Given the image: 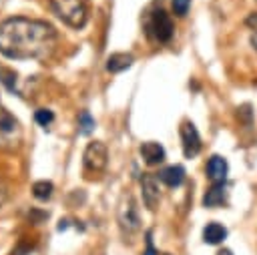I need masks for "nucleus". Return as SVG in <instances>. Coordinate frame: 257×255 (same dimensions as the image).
<instances>
[{
    "mask_svg": "<svg viewBox=\"0 0 257 255\" xmlns=\"http://www.w3.org/2000/svg\"><path fill=\"white\" fill-rule=\"evenodd\" d=\"M54 14L72 28H82L86 24V4L84 0H50Z\"/></svg>",
    "mask_w": 257,
    "mask_h": 255,
    "instance_id": "7ed1b4c3",
    "label": "nucleus"
},
{
    "mask_svg": "<svg viewBox=\"0 0 257 255\" xmlns=\"http://www.w3.org/2000/svg\"><path fill=\"white\" fill-rule=\"evenodd\" d=\"M181 141H183V153L187 159H193L199 155L201 151V137L199 131L195 129V124L191 120H185L181 124Z\"/></svg>",
    "mask_w": 257,
    "mask_h": 255,
    "instance_id": "423d86ee",
    "label": "nucleus"
},
{
    "mask_svg": "<svg viewBox=\"0 0 257 255\" xmlns=\"http://www.w3.org/2000/svg\"><path fill=\"white\" fill-rule=\"evenodd\" d=\"M141 191H143V201L145 205L153 211L157 209L159 205V199H161V193H159V183H157V177L151 175V173H145L141 177Z\"/></svg>",
    "mask_w": 257,
    "mask_h": 255,
    "instance_id": "0eeeda50",
    "label": "nucleus"
},
{
    "mask_svg": "<svg viewBox=\"0 0 257 255\" xmlns=\"http://www.w3.org/2000/svg\"><path fill=\"white\" fill-rule=\"evenodd\" d=\"M153 36L159 40V42H169L173 38V20L171 16L165 12V10H155L153 16H151V24H149Z\"/></svg>",
    "mask_w": 257,
    "mask_h": 255,
    "instance_id": "39448f33",
    "label": "nucleus"
},
{
    "mask_svg": "<svg viewBox=\"0 0 257 255\" xmlns=\"http://www.w3.org/2000/svg\"><path fill=\"white\" fill-rule=\"evenodd\" d=\"M141 157L145 159L147 165H159V163L165 161V149L159 143L149 141V143L141 145Z\"/></svg>",
    "mask_w": 257,
    "mask_h": 255,
    "instance_id": "1a4fd4ad",
    "label": "nucleus"
},
{
    "mask_svg": "<svg viewBox=\"0 0 257 255\" xmlns=\"http://www.w3.org/2000/svg\"><path fill=\"white\" fill-rule=\"evenodd\" d=\"M217 255H233V253H231V251H229V249H223V251H219V253H217Z\"/></svg>",
    "mask_w": 257,
    "mask_h": 255,
    "instance_id": "aec40b11",
    "label": "nucleus"
},
{
    "mask_svg": "<svg viewBox=\"0 0 257 255\" xmlns=\"http://www.w3.org/2000/svg\"><path fill=\"white\" fill-rule=\"evenodd\" d=\"M171 4H173V12L183 18V16H187V12H189L191 0H171Z\"/></svg>",
    "mask_w": 257,
    "mask_h": 255,
    "instance_id": "a211bd4d",
    "label": "nucleus"
},
{
    "mask_svg": "<svg viewBox=\"0 0 257 255\" xmlns=\"http://www.w3.org/2000/svg\"><path fill=\"white\" fill-rule=\"evenodd\" d=\"M225 237H227V229H225L221 223L211 221V223H207L205 229H203V241L209 243V245H219V243H223Z\"/></svg>",
    "mask_w": 257,
    "mask_h": 255,
    "instance_id": "f8f14e48",
    "label": "nucleus"
},
{
    "mask_svg": "<svg viewBox=\"0 0 257 255\" xmlns=\"http://www.w3.org/2000/svg\"><path fill=\"white\" fill-rule=\"evenodd\" d=\"M82 163H84V173L86 175H96L102 173L106 169L108 163V151L106 145L100 141H92L86 145L84 155H82Z\"/></svg>",
    "mask_w": 257,
    "mask_h": 255,
    "instance_id": "20e7f679",
    "label": "nucleus"
},
{
    "mask_svg": "<svg viewBox=\"0 0 257 255\" xmlns=\"http://www.w3.org/2000/svg\"><path fill=\"white\" fill-rule=\"evenodd\" d=\"M78 126H80V133L82 135H90L94 131V118L90 116L88 110H82L78 114Z\"/></svg>",
    "mask_w": 257,
    "mask_h": 255,
    "instance_id": "dca6fc26",
    "label": "nucleus"
},
{
    "mask_svg": "<svg viewBox=\"0 0 257 255\" xmlns=\"http://www.w3.org/2000/svg\"><path fill=\"white\" fill-rule=\"evenodd\" d=\"M227 173H229V165H227L225 157L213 155L207 161V177L211 179V183H225Z\"/></svg>",
    "mask_w": 257,
    "mask_h": 255,
    "instance_id": "6e6552de",
    "label": "nucleus"
},
{
    "mask_svg": "<svg viewBox=\"0 0 257 255\" xmlns=\"http://www.w3.org/2000/svg\"><path fill=\"white\" fill-rule=\"evenodd\" d=\"M52 191H54V185H52L50 181H36V183L32 185V193H34V197L40 199V201L50 199V197H52Z\"/></svg>",
    "mask_w": 257,
    "mask_h": 255,
    "instance_id": "2eb2a0df",
    "label": "nucleus"
},
{
    "mask_svg": "<svg viewBox=\"0 0 257 255\" xmlns=\"http://www.w3.org/2000/svg\"><path fill=\"white\" fill-rule=\"evenodd\" d=\"M159 179L169 187H179L185 181V169L181 165H169L159 173Z\"/></svg>",
    "mask_w": 257,
    "mask_h": 255,
    "instance_id": "9b49d317",
    "label": "nucleus"
},
{
    "mask_svg": "<svg viewBox=\"0 0 257 255\" xmlns=\"http://www.w3.org/2000/svg\"><path fill=\"white\" fill-rule=\"evenodd\" d=\"M133 54H126V52H114L106 58V70L108 72H120V70H126L131 64H133Z\"/></svg>",
    "mask_w": 257,
    "mask_h": 255,
    "instance_id": "ddd939ff",
    "label": "nucleus"
},
{
    "mask_svg": "<svg viewBox=\"0 0 257 255\" xmlns=\"http://www.w3.org/2000/svg\"><path fill=\"white\" fill-rule=\"evenodd\" d=\"M34 120L40 124V126H48L52 120H54V112L48 110V108H38L34 112Z\"/></svg>",
    "mask_w": 257,
    "mask_h": 255,
    "instance_id": "f3484780",
    "label": "nucleus"
},
{
    "mask_svg": "<svg viewBox=\"0 0 257 255\" xmlns=\"http://www.w3.org/2000/svg\"><path fill=\"white\" fill-rule=\"evenodd\" d=\"M56 46V30L44 22L14 16L0 22V52L8 58H44Z\"/></svg>",
    "mask_w": 257,
    "mask_h": 255,
    "instance_id": "f257e3e1",
    "label": "nucleus"
},
{
    "mask_svg": "<svg viewBox=\"0 0 257 255\" xmlns=\"http://www.w3.org/2000/svg\"><path fill=\"white\" fill-rule=\"evenodd\" d=\"M223 201H225V183H213V187L203 197V205L213 209V207L223 205Z\"/></svg>",
    "mask_w": 257,
    "mask_h": 255,
    "instance_id": "4468645a",
    "label": "nucleus"
},
{
    "mask_svg": "<svg viewBox=\"0 0 257 255\" xmlns=\"http://www.w3.org/2000/svg\"><path fill=\"white\" fill-rule=\"evenodd\" d=\"M143 255H157V251H155V247H153V241H151V231L147 233V251H145Z\"/></svg>",
    "mask_w": 257,
    "mask_h": 255,
    "instance_id": "6ab92c4d",
    "label": "nucleus"
},
{
    "mask_svg": "<svg viewBox=\"0 0 257 255\" xmlns=\"http://www.w3.org/2000/svg\"><path fill=\"white\" fill-rule=\"evenodd\" d=\"M118 221H120L122 227L131 229V231L139 229V217H137V209L133 205V199H128L126 203L120 205V209H118Z\"/></svg>",
    "mask_w": 257,
    "mask_h": 255,
    "instance_id": "9d476101",
    "label": "nucleus"
},
{
    "mask_svg": "<svg viewBox=\"0 0 257 255\" xmlns=\"http://www.w3.org/2000/svg\"><path fill=\"white\" fill-rule=\"evenodd\" d=\"M22 145V126L18 118L0 100V149L16 151Z\"/></svg>",
    "mask_w": 257,
    "mask_h": 255,
    "instance_id": "f03ea898",
    "label": "nucleus"
}]
</instances>
